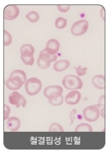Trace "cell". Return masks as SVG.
<instances>
[{"mask_svg": "<svg viewBox=\"0 0 109 154\" xmlns=\"http://www.w3.org/2000/svg\"><path fill=\"white\" fill-rule=\"evenodd\" d=\"M89 23L87 20H80L74 22L71 28V32L75 36H80L87 32Z\"/></svg>", "mask_w": 109, "mask_h": 154, "instance_id": "obj_4", "label": "cell"}, {"mask_svg": "<svg viewBox=\"0 0 109 154\" xmlns=\"http://www.w3.org/2000/svg\"><path fill=\"white\" fill-rule=\"evenodd\" d=\"M49 100V103L53 106H58L61 105L63 102H64V98H63L62 94H59V95L54 96L53 97H51Z\"/></svg>", "mask_w": 109, "mask_h": 154, "instance_id": "obj_16", "label": "cell"}, {"mask_svg": "<svg viewBox=\"0 0 109 154\" xmlns=\"http://www.w3.org/2000/svg\"><path fill=\"white\" fill-rule=\"evenodd\" d=\"M77 114V110L76 109H73L70 112V119L71 121V125H72L74 119H76V116Z\"/></svg>", "mask_w": 109, "mask_h": 154, "instance_id": "obj_28", "label": "cell"}, {"mask_svg": "<svg viewBox=\"0 0 109 154\" xmlns=\"http://www.w3.org/2000/svg\"><path fill=\"white\" fill-rule=\"evenodd\" d=\"M27 19L31 23L37 22L39 19L40 15L36 11H31L26 15Z\"/></svg>", "mask_w": 109, "mask_h": 154, "instance_id": "obj_19", "label": "cell"}, {"mask_svg": "<svg viewBox=\"0 0 109 154\" xmlns=\"http://www.w3.org/2000/svg\"><path fill=\"white\" fill-rule=\"evenodd\" d=\"M100 110L96 105H91L87 106L83 110V116L84 119L90 122L96 121L99 119Z\"/></svg>", "mask_w": 109, "mask_h": 154, "instance_id": "obj_3", "label": "cell"}, {"mask_svg": "<svg viewBox=\"0 0 109 154\" xmlns=\"http://www.w3.org/2000/svg\"><path fill=\"white\" fill-rule=\"evenodd\" d=\"M63 92V89L59 85H52L47 86L44 90V95L45 98L49 99L54 96L62 94Z\"/></svg>", "mask_w": 109, "mask_h": 154, "instance_id": "obj_7", "label": "cell"}, {"mask_svg": "<svg viewBox=\"0 0 109 154\" xmlns=\"http://www.w3.org/2000/svg\"><path fill=\"white\" fill-rule=\"evenodd\" d=\"M91 82L93 86L98 90H104L105 87V78L104 75H96L93 77Z\"/></svg>", "mask_w": 109, "mask_h": 154, "instance_id": "obj_11", "label": "cell"}, {"mask_svg": "<svg viewBox=\"0 0 109 154\" xmlns=\"http://www.w3.org/2000/svg\"><path fill=\"white\" fill-rule=\"evenodd\" d=\"M21 125V122L18 117H11L8 119L7 122V128L12 132L17 131L19 129Z\"/></svg>", "mask_w": 109, "mask_h": 154, "instance_id": "obj_12", "label": "cell"}, {"mask_svg": "<svg viewBox=\"0 0 109 154\" xmlns=\"http://www.w3.org/2000/svg\"><path fill=\"white\" fill-rule=\"evenodd\" d=\"M9 102L11 105H15L16 108H19L21 106L24 108L27 104L25 98L17 91H13L10 94L9 96Z\"/></svg>", "mask_w": 109, "mask_h": 154, "instance_id": "obj_6", "label": "cell"}, {"mask_svg": "<svg viewBox=\"0 0 109 154\" xmlns=\"http://www.w3.org/2000/svg\"><path fill=\"white\" fill-rule=\"evenodd\" d=\"M100 15H101V16H102V19L103 20H104V15H105V11H104V8H103L102 9V10L100 11Z\"/></svg>", "mask_w": 109, "mask_h": 154, "instance_id": "obj_31", "label": "cell"}, {"mask_svg": "<svg viewBox=\"0 0 109 154\" xmlns=\"http://www.w3.org/2000/svg\"><path fill=\"white\" fill-rule=\"evenodd\" d=\"M60 49V43L56 39H50L46 43L45 50L48 52L49 54L54 55L59 52Z\"/></svg>", "mask_w": 109, "mask_h": 154, "instance_id": "obj_10", "label": "cell"}, {"mask_svg": "<svg viewBox=\"0 0 109 154\" xmlns=\"http://www.w3.org/2000/svg\"><path fill=\"white\" fill-rule=\"evenodd\" d=\"M20 14V10L16 5H9L4 8L3 18L7 20H13L16 19Z\"/></svg>", "mask_w": 109, "mask_h": 154, "instance_id": "obj_5", "label": "cell"}, {"mask_svg": "<svg viewBox=\"0 0 109 154\" xmlns=\"http://www.w3.org/2000/svg\"><path fill=\"white\" fill-rule=\"evenodd\" d=\"M11 110L10 108L9 107V106L4 104L3 106V120H7L9 119V116L10 114Z\"/></svg>", "mask_w": 109, "mask_h": 154, "instance_id": "obj_25", "label": "cell"}, {"mask_svg": "<svg viewBox=\"0 0 109 154\" xmlns=\"http://www.w3.org/2000/svg\"><path fill=\"white\" fill-rule=\"evenodd\" d=\"M67 23V20L65 18L59 17L57 18L55 20V26L57 29H65Z\"/></svg>", "mask_w": 109, "mask_h": 154, "instance_id": "obj_20", "label": "cell"}, {"mask_svg": "<svg viewBox=\"0 0 109 154\" xmlns=\"http://www.w3.org/2000/svg\"><path fill=\"white\" fill-rule=\"evenodd\" d=\"M75 132H92L93 128L91 126L87 123L79 124L74 129Z\"/></svg>", "mask_w": 109, "mask_h": 154, "instance_id": "obj_17", "label": "cell"}, {"mask_svg": "<svg viewBox=\"0 0 109 154\" xmlns=\"http://www.w3.org/2000/svg\"><path fill=\"white\" fill-rule=\"evenodd\" d=\"M13 77H17L20 78L24 83L25 84L27 81V75L24 70H13L10 74V78H13Z\"/></svg>", "mask_w": 109, "mask_h": 154, "instance_id": "obj_18", "label": "cell"}, {"mask_svg": "<svg viewBox=\"0 0 109 154\" xmlns=\"http://www.w3.org/2000/svg\"><path fill=\"white\" fill-rule=\"evenodd\" d=\"M23 81L17 77H13L10 78L7 81H6V86L10 90L16 91L18 90L24 85Z\"/></svg>", "mask_w": 109, "mask_h": 154, "instance_id": "obj_9", "label": "cell"}, {"mask_svg": "<svg viewBox=\"0 0 109 154\" xmlns=\"http://www.w3.org/2000/svg\"><path fill=\"white\" fill-rule=\"evenodd\" d=\"M12 43V36L7 31H3V45L4 46H8Z\"/></svg>", "mask_w": 109, "mask_h": 154, "instance_id": "obj_21", "label": "cell"}, {"mask_svg": "<svg viewBox=\"0 0 109 154\" xmlns=\"http://www.w3.org/2000/svg\"><path fill=\"white\" fill-rule=\"evenodd\" d=\"M39 57L41 58L44 59V60H46L50 63L56 61L57 58V55H50L48 52H47L46 50H45V49L42 50L41 52H40Z\"/></svg>", "mask_w": 109, "mask_h": 154, "instance_id": "obj_15", "label": "cell"}, {"mask_svg": "<svg viewBox=\"0 0 109 154\" xmlns=\"http://www.w3.org/2000/svg\"><path fill=\"white\" fill-rule=\"evenodd\" d=\"M82 98V94L77 90H73L68 93L65 97V102L70 105L78 104Z\"/></svg>", "mask_w": 109, "mask_h": 154, "instance_id": "obj_8", "label": "cell"}, {"mask_svg": "<svg viewBox=\"0 0 109 154\" xmlns=\"http://www.w3.org/2000/svg\"><path fill=\"white\" fill-rule=\"evenodd\" d=\"M37 66L39 68H41V69H48L50 66V63L44 60V59L39 57L37 59Z\"/></svg>", "mask_w": 109, "mask_h": 154, "instance_id": "obj_22", "label": "cell"}, {"mask_svg": "<svg viewBox=\"0 0 109 154\" xmlns=\"http://www.w3.org/2000/svg\"><path fill=\"white\" fill-rule=\"evenodd\" d=\"M49 131L50 132H63L64 131V129L62 128L61 124L54 122L51 124V125L49 128Z\"/></svg>", "mask_w": 109, "mask_h": 154, "instance_id": "obj_23", "label": "cell"}, {"mask_svg": "<svg viewBox=\"0 0 109 154\" xmlns=\"http://www.w3.org/2000/svg\"><path fill=\"white\" fill-rule=\"evenodd\" d=\"M42 83L41 81L37 78H31L27 80L25 84V89L27 93L30 96H34L41 91Z\"/></svg>", "mask_w": 109, "mask_h": 154, "instance_id": "obj_2", "label": "cell"}, {"mask_svg": "<svg viewBox=\"0 0 109 154\" xmlns=\"http://www.w3.org/2000/svg\"><path fill=\"white\" fill-rule=\"evenodd\" d=\"M62 86L67 90H78L83 88V81L79 76L69 74L66 75L62 81Z\"/></svg>", "mask_w": 109, "mask_h": 154, "instance_id": "obj_1", "label": "cell"}, {"mask_svg": "<svg viewBox=\"0 0 109 154\" xmlns=\"http://www.w3.org/2000/svg\"><path fill=\"white\" fill-rule=\"evenodd\" d=\"M35 49L33 46L30 44H25L22 45L20 48V54L22 57H32L33 56Z\"/></svg>", "mask_w": 109, "mask_h": 154, "instance_id": "obj_14", "label": "cell"}, {"mask_svg": "<svg viewBox=\"0 0 109 154\" xmlns=\"http://www.w3.org/2000/svg\"><path fill=\"white\" fill-rule=\"evenodd\" d=\"M99 108L100 107H104L105 106V95H102L99 100L98 104L96 105Z\"/></svg>", "mask_w": 109, "mask_h": 154, "instance_id": "obj_29", "label": "cell"}, {"mask_svg": "<svg viewBox=\"0 0 109 154\" xmlns=\"http://www.w3.org/2000/svg\"><path fill=\"white\" fill-rule=\"evenodd\" d=\"M70 66V62L68 60L63 59L56 61L53 65V69L57 72H61L67 70Z\"/></svg>", "mask_w": 109, "mask_h": 154, "instance_id": "obj_13", "label": "cell"}, {"mask_svg": "<svg viewBox=\"0 0 109 154\" xmlns=\"http://www.w3.org/2000/svg\"><path fill=\"white\" fill-rule=\"evenodd\" d=\"M100 114L102 118H105V107L104 106L102 108V109L100 112Z\"/></svg>", "mask_w": 109, "mask_h": 154, "instance_id": "obj_30", "label": "cell"}, {"mask_svg": "<svg viewBox=\"0 0 109 154\" xmlns=\"http://www.w3.org/2000/svg\"><path fill=\"white\" fill-rule=\"evenodd\" d=\"M75 69H76V72L78 76H83L86 75L88 70L87 67H82L81 66H78V67H76Z\"/></svg>", "mask_w": 109, "mask_h": 154, "instance_id": "obj_26", "label": "cell"}, {"mask_svg": "<svg viewBox=\"0 0 109 154\" xmlns=\"http://www.w3.org/2000/svg\"><path fill=\"white\" fill-rule=\"evenodd\" d=\"M57 9L61 13H66L70 10L71 6L69 5H58L57 6Z\"/></svg>", "mask_w": 109, "mask_h": 154, "instance_id": "obj_27", "label": "cell"}, {"mask_svg": "<svg viewBox=\"0 0 109 154\" xmlns=\"http://www.w3.org/2000/svg\"><path fill=\"white\" fill-rule=\"evenodd\" d=\"M21 60L26 66H33L34 63V57H22L21 56Z\"/></svg>", "mask_w": 109, "mask_h": 154, "instance_id": "obj_24", "label": "cell"}]
</instances>
